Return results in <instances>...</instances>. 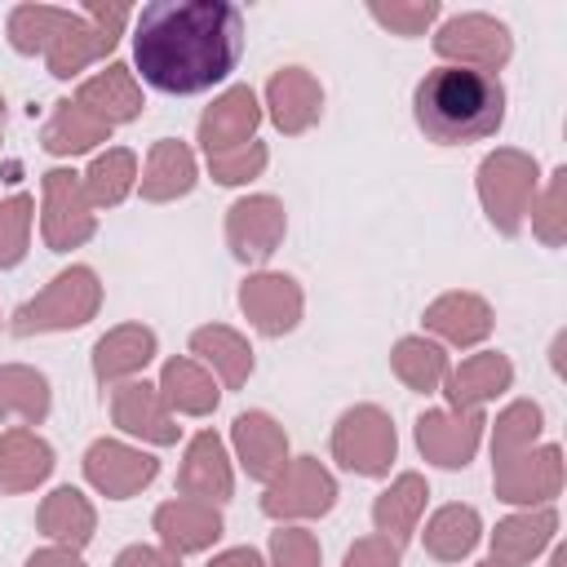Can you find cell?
Masks as SVG:
<instances>
[{"instance_id":"obj_1","label":"cell","mask_w":567,"mask_h":567,"mask_svg":"<svg viewBox=\"0 0 567 567\" xmlns=\"http://www.w3.org/2000/svg\"><path fill=\"white\" fill-rule=\"evenodd\" d=\"M244 53V13L230 0H155L133 22V62L159 93H204Z\"/></svg>"},{"instance_id":"obj_2","label":"cell","mask_w":567,"mask_h":567,"mask_svg":"<svg viewBox=\"0 0 567 567\" xmlns=\"http://www.w3.org/2000/svg\"><path fill=\"white\" fill-rule=\"evenodd\" d=\"M412 115L439 146L483 142L505 124V84L470 66H434L412 93Z\"/></svg>"},{"instance_id":"obj_3","label":"cell","mask_w":567,"mask_h":567,"mask_svg":"<svg viewBox=\"0 0 567 567\" xmlns=\"http://www.w3.org/2000/svg\"><path fill=\"white\" fill-rule=\"evenodd\" d=\"M128 18H133V9L124 0H89L84 9H71V22L62 27V35L44 53L49 75L53 80H75L80 71L102 62L120 44Z\"/></svg>"},{"instance_id":"obj_4","label":"cell","mask_w":567,"mask_h":567,"mask_svg":"<svg viewBox=\"0 0 567 567\" xmlns=\"http://www.w3.org/2000/svg\"><path fill=\"white\" fill-rule=\"evenodd\" d=\"M102 306V284L89 266H66L62 275H53L31 301H22L9 319V328L18 337H35V332H71L84 328Z\"/></svg>"},{"instance_id":"obj_5","label":"cell","mask_w":567,"mask_h":567,"mask_svg":"<svg viewBox=\"0 0 567 567\" xmlns=\"http://www.w3.org/2000/svg\"><path fill=\"white\" fill-rule=\"evenodd\" d=\"M478 204L487 213V221L501 235H518L527 221V208L540 190V168L527 151L518 146H501L478 164Z\"/></svg>"},{"instance_id":"obj_6","label":"cell","mask_w":567,"mask_h":567,"mask_svg":"<svg viewBox=\"0 0 567 567\" xmlns=\"http://www.w3.org/2000/svg\"><path fill=\"white\" fill-rule=\"evenodd\" d=\"M394 456H399V434L385 408L359 403V408H346L341 421L332 425V461L341 470L359 478H381L390 474Z\"/></svg>"},{"instance_id":"obj_7","label":"cell","mask_w":567,"mask_h":567,"mask_svg":"<svg viewBox=\"0 0 567 567\" xmlns=\"http://www.w3.org/2000/svg\"><path fill=\"white\" fill-rule=\"evenodd\" d=\"M434 53L443 58V66H470V71L496 75L509 62L514 40H509V27L492 13H456L434 31Z\"/></svg>"},{"instance_id":"obj_8","label":"cell","mask_w":567,"mask_h":567,"mask_svg":"<svg viewBox=\"0 0 567 567\" xmlns=\"http://www.w3.org/2000/svg\"><path fill=\"white\" fill-rule=\"evenodd\" d=\"M337 505V478L315 461V456H292L261 496V514L275 523H306L323 518Z\"/></svg>"},{"instance_id":"obj_9","label":"cell","mask_w":567,"mask_h":567,"mask_svg":"<svg viewBox=\"0 0 567 567\" xmlns=\"http://www.w3.org/2000/svg\"><path fill=\"white\" fill-rule=\"evenodd\" d=\"M40 190H44V213H40L44 244L53 252H71V248L89 244L93 230H97V213H93V204H89V195L80 186V173L49 168L44 182H40Z\"/></svg>"},{"instance_id":"obj_10","label":"cell","mask_w":567,"mask_h":567,"mask_svg":"<svg viewBox=\"0 0 567 567\" xmlns=\"http://www.w3.org/2000/svg\"><path fill=\"white\" fill-rule=\"evenodd\" d=\"M492 492L505 505H549L563 492V452L554 443L545 447H527L518 456L492 461Z\"/></svg>"},{"instance_id":"obj_11","label":"cell","mask_w":567,"mask_h":567,"mask_svg":"<svg viewBox=\"0 0 567 567\" xmlns=\"http://www.w3.org/2000/svg\"><path fill=\"white\" fill-rule=\"evenodd\" d=\"M288 230V213L275 195H244L226 208V248L244 266H261L279 252Z\"/></svg>"},{"instance_id":"obj_12","label":"cell","mask_w":567,"mask_h":567,"mask_svg":"<svg viewBox=\"0 0 567 567\" xmlns=\"http://www.w3.org/2000/svg\"><path fill=\"white\" fill-rule=\"evenodd\" d=\"M239 310L261 337H284V332H292L301 323L306 297H301V284L292 275L257 270V275H248L239 284Z\"/></svg>"},{"instance_id":"obj_13","label":"cell","mask_w":567,"mask_h":567,"mask_svg":"<svg viewBox=\"0 0 567 567\" xmlns=\"http://www.w3.org/2000/svg\"><path fill=\"white\" fill-rule=\"evenodd\" d=\"M483 412H452V408H430L416 416V447L430 465L439 470H465L483 443Z\"/></svg>"},{"instance_id":"obj_14","label":"cell","mask_w":567,"mask_h":567,"mask_svg":"<svg viewBox=\"0 0 567 567\" xmlns=\"http://www.w3.org/2000/svg\"><path fill=\"white\" fill-rule=\"evenodd\" d=\"M155 474H159V461L151 452L133 447V443H120V439H97L84 452V478H89V487H97L111 501L137 496Z\"/></svg>"},{"instance_id":"obj_15","label":"cell","mask_w":567,"mask_h":567,"mask_svg":"<svg viewBox=\"0 0 567 567\" xmlns=\"http://www.w3.org/2000/svg\"><path fill=\"white\" fill-rule=\"evenodd\" d=\"M111 421L124 434H133L142 443H155V447H173L177 434H182V425L168 412L159 385H151V381H120V385H111Z\"/></svg>"},{"instance_id":"obj_16","label":"cell","mask_w":567,"mask_h":567,"mask_svg":"<svg viewBox=\"0 0 567 567\" xmlns=\"http://www.w3.org/2000/svg\"><path fill=\"white\" fill-rule=\"evenodd\" d=\"M266 115L284 137H301L323 115V84L306 66H284L266 80Z\"/></svg>"},{"instance_id":"obj_17","label":"cell","mask_w":567,"mask_h":567,"mask_svg":"<svg viewBox=\"0 0 567 567\" xmlns=\"http://www.w3.org/2000/svg\"><path fill=\"white\" fill-rule=\"evenodd\" d=\"M261 124V102L248 84H230L226 93L213 97V106H204L199 115V146L204 155H226L252 142Z\"/></svg>"},{"instance_id":"obj_18","label":"cell","mask_w":567,"mask_h":567,"mask_svg":"<svg viewBox=\"0 0 567 567\" xmlns=\"http://www.w3.org/2000/svg\"><path fill=\"white\" fill-rule=\"evenodd\" d=\"M230 443H235V461L252 483H270L284 465H288V434L270 412H239L230 425Z\"/></svg>"},{"instance_id":"obj_19","label":"cell","mask_w":567,"mask_h":567,"mask_svg":"<svg viewBox=\"0 0 567 567\" xmlns=\"http://www.w3.org/2000/svg\"><path fill=\"white\" fill-rule=\"evenodd\" d=\"M177 492H182V496H195V501H208V505L230 501V492H235V470H230L226 443H221L213 430H199V434L186 443L182 465H177Z\"/></svg>"},{"instance_id":"obj_20","label":"cell","mask_w":567,"mask_h":567,"mask_svg":"<svg viewBox=\"0 0 567 567\" xmlns=\"http://www.w3.org/2000/svg\"><path fill=\"white\" fill-rule=\"evenodd\" d=\"M151 523H155L159 545H164L173 558L199 554V549H208V545L221 536V514H217V505L195 501V496H173V501H164Z\"/></svg>"},{"instance_id":"obj_21","label":"cell","mask_w":567,"mask_h":567,"mask_svg":"<svg viewBox=\"0 0 567 567\" xmlns=\"http://www.w3.org/2000/svg\"><path fill=\"white\" fill-rule=\"evenodd\" d=\"M514 385V363L501 350H483L461 359V368L447 372L443 394L452 403V412H483V403H492L496 394H505Z\"/></svg>"},{"instance_id":"obj_22","label":"cell","mask_w":567,"mask_h":567,"mask_svg":"<svg viewBox=\"0 0 567 567\" xmlns=\"http://www.w3.org/2000/svg\"><path fill=\"white\" fill-rule=\"evenodd\" d=\"M71 102L84 106L89 115H97L106 128L137 120L142 106H146V102H142V84H137V75H133L124 62H111V66H102L97 75L80 80V89H75Z\"/></svg>"},{"instance_id":"obj_23","label":"cell","mask_w":567,"mask_h":567,"mask_svg":"<svg viewBox=\"0 0 567 567\" xmlns=\"http://www.w3.org/2000/svg\"><path fill=\"white\" fill-rule=\"evenodd\" d=\"M421 323H425V332H434L439 341L470 350V346H478V341L492 337V323H496V319H492V306H487L478 292H443V297H434V301L425 306Z\"/></svg>"},{"instance_id":"obj_24","label":"cell","mask_w":567,"mask_h":567,"mask_svg":"<svg viewBox=\"0 0 567 567\" xmlns=\"http://www.w3.org/2000/svg\"><path fill=\"white\" fill-rule=\"evenodd\" d=\"M195 177H199V168H195L190 146L177 142V137H159L146 155V168L137 177V186H142L146 204H173V199L195 190Z\"/></svg>"},{"instance_id":"obj_25","label":"cell","mask_w":567,"mask_h":567,"mask_svg":"<svg viewBox=\"0 0 567 567\" xmlns=\"http://www.w3.org/2000/svg\"><path fill=\"white\" fill-rule=\"evenodd\" d=\"M151 359H155V332L146 323H120L106 337H97L93 377L102 385H120V381H133Z\"/></svg>"},{"instance_id":"obj_26","label":"cell","mask_w":567,"mask_h":567,"mask_svg":"<svg viewBox=\"0 0 567 567\" xmlns=\"http://www.w3.org/2000/svg\"><path fill=\"white\" fill-rule=\"evenodd\" d=\"M554 532H558L554 505H536V509L509 514L492 532V563H501V567H527L554 540Z\"/></svg>"},{"instance_id":"obj_27","label":"cell","mask_w":567,"mask_h":567,"mask_svg":"<svg viewBox=\"0 0 567 567\" xmlns=\"http://www.w3.org/2000/svg\"><path fill=\"white\" fill-rule=\"evenodd\" d=\"M155 385H159V394H164V403H168L173 416H208V412H217V403H221L217 377H213L204 363L186 359V354L168 359V363L159 368V381H155Z\"/></svg>"},{"instance_id":"obj_28","label":"cell","mask_w":567,"mask_h":567,"mask_svg":"<svg viewBox=\"0 0 567 567\" xmlns=\"http://www.w3.org/2000/svg\"><path fill=\"white\" fill-rule=\"evenodd\" d=\"M49 474H53V447L35 430L13 425L0 434V492H9V496L31 492Z\"/></svg>"},{"instance_id":"obj_29","label":"cell","mask_w":567,"mask_h":567,"mask_svg":"<svg viewBox=\"0 0 567 567\" xmlns=\"http://www.w3.org/2000/svg\"><path fill=\"white\" fill-rule=\"evenodd\" d=\"M190 354H195V363L213 368V377H217L221 390H239L252 377V346L235 328H226V323L195 328L190 332Z\"/></svg>"},{"instance_id":"obj_30","label":"cell","mask_w":567,"mask_h":567,"mask_svg":"<svg viewBox=\"0 0 567 567\" xmlns=\"http://www.w3.org/2000/svg\"><path fill=\"white\" fill-rule=\"evenodd\" d=\"M425 496H430V487H425V478H421L416 470L399 474V478L372 501V527H377V536H385L390 545L403 549V545L412 540L421 514H425Z\"/></svg>"},{"instance_id":"obj_31","label":"cell","mask_w":567,"mask_h":567,"mask_svg":"<svg viewBox=\"0 0 567 567\" xmlns=\"http://www.w3.org/2000/svg\"><path fill=\"white\" fill-rule=\"evenodd\" d=\"M35 527H40L53 545L80 554V549L93 540V532H97V509L89 505L84 492H75V487H53V492L40 501V509H35Z\"/></svg>"},{"instance_id":"obj_32","label":"cell","mask_w":567,"mask_h":567,"mask_svg":"<svg viewBox=\"0 0 567 567\" xmlns=\"http://www.w3.org/2000/svg\"><path fill=\"white\" fill-rule=\"evenodd\" d=\"M102 142H111V128H106L97 115H89L84 106H75L71 97L58 102V106L49 111L44 128H40V146H44L49 155H84V151H93V146H102Z\"/></svg>"},{"instance_id":"obj_33","label":"cell","mask_w":567,"mask_h":567,"mask_svg":"<svg viewBox=\"0 0 567 567\" xmlns=\"http://www.w3.org/2000/svg\"><path fill=\"white\" fill-rule=\"evenodd\" d=\"M53 408L49 394V377L27 368V363H4L0 368V421H18V425H40Z\"/></svg>"},{"instance_id":"obj_34","label":"cell","mask_w":567,"mask_h":567,"mask_svg":"<svg viewBox=\"0 0 567 567\" xmlns=\"http://www.w3.org/2000/svg\"><path fill=\"white\" fill-rule=\"evenodd\" d=\"M478 536H483V518L474 505H443L425 523V554L439 563H461L474 554Z\"/></svg>"},{"instance_id":"obj_35","label":"cell","mask_w":567,"mask_h":567,"mask_svg":"<svg viewBox=\"0 0 567 567\" xmlns=\"http://www.w3.org/2000/svg\"><path fill=\"white\" fill-rule=\"evenodd\" d=\"M80 186L97 208H115L128 199V190L137 186V155L128 146H106L102 155H93V164L80 173Z\"/></svg>"},{"instance_id":"obj_36","label":"cell","mask_w":567,"mask_h":567,"mask_svg":"<svg viewBox=\"0 0 567 567\" xmlns=\"http://www.w3.org/2000/svg\"><path fill=\"white\" fill-rule=\"evenodd\" d=\"M390 368H394V377H399L408 390H416V394L443 390V381H447V372H452L447 350H443L439 341H430V337H403V341H394Z\"/></svg>"},{"instance_id":"obj_37","label":"cell","mask_w":567,"mask_h":567,"mask_svg":"<svg viewBox=\"0 0 567 567\" xmlns=\"http://www.w3.org/2000/svg\"><path fill=\"white\" fill-rule=\"evenodd\" d=\"M66 22H71V9H58V4H13L9 22H4V35H9V44L18 53H27V58L40 53L44 58Z\"/></svg>"},{"instance_id":"obj_38","label":"cell","mask_w":567,"mask_h":567,"mask_svg":"<svg viewBox=\"0 0 567 567\" xmlns=\"http://www.w3.org/2000/svg\"><path fill=\"white\" fill-rule=\"evenodd\" d=\"M540 403H532V399H518V403H509L501 416H496V425H492V461H505V456H518V452H527L536 439H540Z\"/></svg>"},{"instance_id":"obj_39","label":"cell","mask_w":567,"mask_h":567,"mask_svg":"<svg viewBox=\"0 0 567 567\" xmlns=\"http://www.w3.org/2000/svg\"><path fill=\"white\" fill-rule=\"evenodd\" d=\"M527 217L545 248H563V239H567V168L549 173V182H545V190H536Z\"/></svg>"},{"instance_id":"obj_40","label":"cell","mask_w":567,"mask_h":567,"mask_svg":"<svg viewBox=\"0 0 567 567\" xmlns=\"http://www.w3.org/2000/svg\"><path fill=\"white\" fill-rule=\"evenodd\" d=\"M31 217H35V204L31 195H9L0 199V270H13L22 257H27V244H31Z\"/></svg>"},{"instance_id":"obj_41","label":"cell","mask_w":567,"mask_h":567,"mask_svg":"<svg viewBox=\"0 0 567 567\" xmlns=\"http://www.w3.org/2000/svg\"><path fill=\"white\" fill-rule=\"evenodd\" d=\"M368 13L394 35H425V27L439 18V0H368Z\"/></svg>"},{"instance_id":"obj_42","label":"cell","mask_w":567,"mask_h":567,"mask_svg":"<svg viewBox=\"0 0 567 567\" xmlns=\"http://www.w3.org/2000/svg\"><path fill=\"white\" fill-rule=\"evenodd\" d=\"M266 159H270V151H266V142H248V146H239V151H226V155H208V173H213V182L217 186H244V182H252V177H261L266 173Z\"/></svg>"},{"instance_id":"obj_43","label":"cell","mask_w":567,"mask_h":567,"mask_svg":"<svg viewBox=\"0 0 567 567\" xmlns=\"http://www.w3.org/2000/svg\"><path fill=\"white\" fill-rule=\"evenodd\" d=\"M319 540L315 532L297 527V523H279V532H270V563L266 567H319Z\"/></svg>"},{"instance_id":"obj_44","label":"cell","mask_w":567,"mask_h":567,"mask_svg":"<svg viewBox=\"0 0 567 567\" xmlns=\"http://www.w3.org/2000/svg\"><path fill=\"white\" fill-rule=\"evenodd\" d=\"M341 567H403V554L385 536H359L346 549V563Z\"/></svg>"},{"instance_id":"obj_45","label":"cell","mask_w":567,"mask_h":567,"mask_svg":"<svg viewBox=\"0 0 567 567\" xmlns=\"http://www.w3.org/2000/svg\"><path fill=\"white\" fill-rule=\"evenodd\" d=\"M115 567H182V558H173L164 545H128L115 554Z\"/></svg>"},{"instance_id":"obj_46","label":"cell","mask_w":567,"mask_h":567,"mask_svg":"<svg viewBox=\"0 0 567 567\" xmlns=\"http://www.w3.org/2000/svg\"><path fill=\"white\" fill-rule=\"evenodd\" d=\"M208 567H266V563H261V554H257L252 545H235V549L213 554V558H208Z\"/></svg>"},{"instance_id":"obj_47","label":"cell","mask_w":567,"mask_h":567,"mask_svg":"<svg viewBox=\"0 0 567 567\" xmlns=\"http://www.w3.org/2000/svg\"><path fill=\"white\" fill-rule=\"evenodd\" d=\"M27 567H84L75 549H62V545H49V549H35L27 558Z\"/></svg>"},{"instance_id":"obj_48","label":"cell","mask_w":567,"mask_h":567,"mask_svg":"<svg viewBox=\"0 0 567 567\" xmlns=\"http://www.w3.org/2000/svg\"><path fill=\"white\" fill-rule=\"evenodd\" d=\"M563 341H567V337L558 332V341H554V372H563Z\"/></svg>"},{"instance_id":"obj_49","label":"cell","mask_w":567,"mask_h":567,"mask_svg":"<svg viewBox=\"0 0 567 567\" xmlns=\"http://www.w3.org/2000/svg\"><path fill=\"white\" fill-rule=\"evenodd\" d=\"M549 567H567V549H563V545L549 554Z\"/></svg>"},{"instance_id":"obj_50","label":"cell","mask_w":567,"mask_h":567,"mask_svg":"<svg viewBox=\"0 0 567 567\" xmlns=\"http://www.w3.org/2000/svg\"><path fill=\"white\" fill-rule=\"evenodd\" d=\"M0 133H4V97H0Z\"/></svg>"},{"instance_id":"obj_51","label":"cell","mask_w":567,"mask_h":567,"mask_svg":"<svg viewBox=\"0 0 567 567\" xmlns=\"http://www.w3.org/2000/svg\"><path fill=\"white\" fill-rule=\"evenodd\" d=\"M478 567H501V563H492V558H487V563H478Z\"/></svg>"}]
</instances>
